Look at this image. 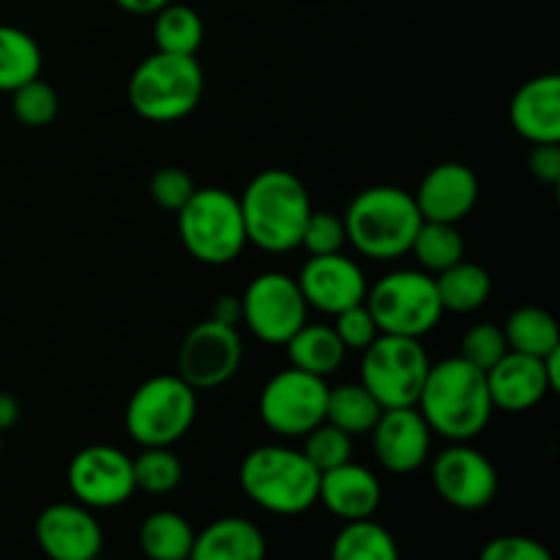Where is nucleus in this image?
<instances>
[{"label": "nucleus", "mask_w": 560, "mask_h": 560, "mask_svg": "<svg viewBox=\"0 0 560 560\" xmlns=\"http://www.w3.org/2000/svg\"><path fill=\"white\" fill-rule=\"evenodd\" d=\"M295 282H299L306 306L326 312V315H339L350 306L364 304L366 288H370L359 262L345 257L342 252L310 257Z\"/></svg>", "instance_id": "15"}, {"label": "nucleus", "mask_w": 560, "mask_h": 560, "mask_svg": "<svg viewBox=\"0 0 560 560\" xmlns=\"http://www.w3.org/2000/svg\"><path fill=\"white\" fill-rule=\"evenodd\" d=\"M506 345L514 353L536 355V359H545L552 350L560 348V331L556 317L550 315L541 306H520L509 315L506 326Z\"/></svg>", "instance_id": "26"}, {"label": "nucleus", "mask_w": 560, "mask_h": 560, "mask_svg": "<svg viewBox=\"0 0 560 560\" xmlns=\"http://www.w3.org/2000/svg\"><path fill=\"white\" fill-rule=\"evenodd\" d=\"M424 222L457 224L479 202V178L463 162H443L421 178L413 195Z\"/></svg>", "instance_id": "18"}, {"label": "nucleus", "mask_w": 560, "mask_h": 560, "mask_svg": "<svg viewBox=\"0 0 560 560\" xmlns=\"http://www.w3.org/2000/svg\"><path fill=\"white\" fill-rule=\"evenodd\" d=\"M197 419V392L178 375H153L129 397L124 424L142 448L173 446Z\"/></svg>", "instance_id": "7"}, {"label": "nucleus", "mask_w": 560, "mask_h": 560, "mask_svg": "<svg viewBox=\"0 0 560 560\" xmlns=\"http://www.w3.org/2000/svg\"><path fill=\"white\" fill-rule=\"evenodd\" d=\"M328 560H399V547L392 530L370 517L345 523L334 539Z\"/></svg>", "instance_id": "30"}, {"label": "nucleus", "mask_w": 560, "mask_h": 560, "mask_svg": "<svg viewBox=\"0 0 560 560\" xmlns=\"http://www.w3.org/2000/svg\"><path fill=\"white\" fill-rule=\"evenodd\" d=\"M438 295H441L443 312H457V315H468V312L481 310L492 293V279L485 266L479 262L459 260L452 268L441 271L435 277Z\"/></svg>", "instance_id": "24"}, {"label": "nucleus", "mask_w": 560, "mask_h": 560, "mask_svg": "<svg viewBox=\"0 0 560 560\" xmlns=\"http://www.w3.org/2000/svg\"><path fill=\"white\" fill-rule=\"evenodd\" d=\"M430 372L421 339L381 334L361 359V386L381 402L383 410L416 408L421 386Z\"/></svg>", "instance_id": "9"}, {"label": "nucleus", "mask_w": 560, "mask_h": 560, "mask_svg": "<svg viewBox=\"0 0 560 560\" xmlns=\"http://www.w3.org/2000/svg\"><path fill=\"white\" fill-rule=\"evenodd\" d=\"M42 47L27 31L0 25V91L14 93L25 82L42 77Z\"/></svg>", "instance_id": "25"}, {"label": "nucleus", "mask_w": 560, "mask_h": 560, "mask_svg": "<svg viewBox=\"0 0 560 560\" xmlns=\"http://www.w3.org/2000/svg\"><path fill=\"white\" fill-rule=\"evenodd\" d=\"M238 202L249 244L271 255L299 249L312 213L310 191L299 175L279 167L262 170L246 184Z\"/></svg>", "instance_id": "2"}, {"label": "nucleus", "mask_w": 560, "mask_h": 560, "mask_svg": "<svg viewBox=\"0 0 560 560\" xmlns=\"http://www.w3.org/2000/svg\"><path fill=\"white\" fill-rule=\"evenodd\" d=\"M317 501L345 523H359V520L375 517L381 509L383 490L377 476L364 465H355L353 459L345 465L320 474V492Z\"/></svg>", "instance_id": "20"}, {"label": "nucleus", "mask_w": 560, "mask_h": 560, "mask_svg": "<svg viewBox=\"0 0 560 560\" xmlns=\"http://www.w3.org/2000/svg\"><path fill=\"white\" fill-rule=\"evenodd\" d=\"M206 74L197 55L153 52L129 77V104L151 124H175L200 104Z\"/></svg>", "instance_id": "5"}, {"label": "nucleus", "mask_w": 560, "mask_h": 560, "mask_svg": "<svg viewBox=\"0 0 560 560\" xmlns=\"http://www.w3.org/2000/svg\"><path fill=\"white\" fill-rule=\"evenodd\" d=\"M410 255L419 260L421 271L441 273L452 268L454 262L465 260V241L457 224L448 222H421Z\"/></svg>", "instance_id": "31"}, {"label": "nucleus", "mask_w": 560, "mask_h": 560, "mask_svg": "<svg viewBox=\"0 0 560 560\" xmlns=\"http://www.w3.org/2000/svg\"><path fill=\"white\" fill-rule=\"evenodd\" d=\"M326 377L288 366L268 377L257 399V410L262 424L279 438H304L326 421Z\"/></svg>", "instance_id": "10"}, {"label": "nucleus", "mask_w": 560, "mask_h": 560, "mask_svg": "<svg viewBox=\"0 0 560 560\" xmlns=\"http://www.w3.org/2000/svg\"><path fill=\"white\" fill-rule=\"evenodd\" d=\"M545 370L552 392H560V348L552 350L550 355H545Z\"/></svg>", "instance_id": "44"}, {"label": "nucleus", "mask_w": 560, "mask_h": 560, "mask_svg": "<svg viewBox=\"0 0 560 560\" xmlns=\"http://www.w3.org/2000/svg\"><path fill=\"white\" fill-rule=\"evenodd\" d=\"M0 457H3V432H0Z\"/></svg>", "instance_id": "45"}, {"label": "nucleus", "mask_w": 560, "mask_h": 560, "mask_svg": "<svg viewBox=\"0 0 560 560\" xmlns=\"http://www.w3.org/2000/svg\"><path fill=\"white\" fill-rule=\"evenodd\" d=\"M244 361V342L238 328L222 326L217 320H202L184 337L178 348V372L195 392L219 388L241 370Z\"/></svg>", "instance_id": "12"}, {"label": "nucleus", "mask_w": 560, "mask_h": 560, "mask_svg": "<svg viewBox=\"0 0 560 560\" xmlns=\"http://www.w3.org/2000/svg\"><path fill=\"white\" fill-rule=\"evenodd\" d=\"M211 320L222 323V326H238L241 320H244V306H241V295H233V293H224L219 295L217 304H213L211 310Z\"/></svg>", "instance_id": "41"}, {"label": "nucleus", "mask_w": 560, "mask_h": 560, "mask_svg": "<svg viewBox=\"0 0 560 560\" xmlns=\"http://www.w3.org/2000/svg\"><path fill=\"white\" fill-rule=\"evenodd\" d=\"M11 109H14V118L22 126L42 129V126H49L58 118V91L49 82H44L42 77H36V80L25 82V85L11 93Z\"/></svg>", "instance_id": "33"}, {"label": "nucleus", "mask_w": 560, "mask_h": 560, "mask_svg": "<svg viewBox=\"0 0 560 560\" xmlns=\"http://www.w3.org/2000/svg\"><path fill=\"white\" fill-rule=\"evenodd\" d=\"M301 452H304V457L310 459L320 474H326V470L353 459V438H350L348 432L339 430V427L323 421L315 430L306 432L304 448H301Z\"/></svg>", "instance_id": "34"}, {"label": "nucleus", "mask_w": 560, "mask_h": 560, "mask_svg": "<svg viewBox=\"0 0 560 560\" xmlns=\"http://www.w3.org/2000/svg\"><path fill=\"white\" fill-rule=\"evenodd\" d=\"M66 481L74 501L88 509H115L129 501L137 490L131 457L104 443L80 448L71 457Z\"/></svg>", "instance_id": "13"}, {"label": "nucleus", "mask_w": 560, "mask_h": 560, "mask_svg": "<svg viewBox=\"0 0 560 560\" xmlns=\"http://www.w3.org/2000/svg\"><path fill=\"white\" fill-rule=\"evenodd\" d=\"M506 353V334L492 323H479V326L468 328L463 337V348H459V359L481 372H490Z\"/></svg>", "instance_id": "35"}, {"label": "nucleus", "mask_w": 560, "mask_h": 560, "mask_svg": "<svg viewBox=\"0 0 560 560\" xmlns=\"http://www.w3.org/2000/svg\"><path fill=\"white\" fill-rule=\"evenodd\" d=\"M334 317H337V320H334V331H337V337L342 339L345 350H359V353H364V350L381 337V331H377L366 304L350 306V310L339 312V315Z\"/></svg>", "instance_id": "38"}, {"label": "nucleus", "mask_w": 560, "mask_h": 560, "mask_svg": "<svg viewBox=\"0 0 560 560\" xmlns=\"http://www.w3.org/2000/svg\"><path fill=\"white\" fill-rule=\"evenodd\" d=\"M381 413V402L361 383H342L337 388H328L326 421L348 432L350 438L372 432Z\"/></svg>", "instance_id": "27"}, {"label": "nucleus", "mask_w": 560, "mask_h": 560, "mask_svg": "<svg viewBox=\"0 0 560 560\" xmlns=\"http://www.w3.org/2000/svg\"><path fill=\"white\" fill-rule=\"evenodd\" d=\"M16 419H20V402L11 394L0 392V432L11 430L16 424Z\"/></svg>", "instance_id": "43"}, {"label": "nucleus", "mask_w": 560, "mask_h": 560, "mask_svg": "<svg viewBox=\"0 0 560 560\" xmlns=\"http://www.w3.org/2000/svg\"><path fill=\"white\" fill-rule=\"evenodd\" d=\"M36 541L49 560H93L102 556L104 534L82 503H52L38 514Z\"/></svg>", "instance_id": "16"}, {"label": "nucleus", "mask_w": 560, "mask_h": 560, "mask_svg": "<svg viewBox=\"0 0 560 560\" xmlns=\"http://www.w3.org/2000/svg\"><path fill=\"white\" fill-rule=\"evenodd\" d=\"M189 560H266V539L246 517L213 520L195 534Z\"/></svg>", "instance_id": "22"}, {"label": "nucleus", "mask_w": 560, "mask_h": 560, "mask_svg": "<svg viewBox=\"0 0 560 560\" xmlns=\"http://www.w3.org/2000/svg\"><path fill=\"white\" fill-rule=\"evenodd\" d=\"M195 528L178 512H153L140 525V550L151 560H189Z\"/></svg>", "instance_id": "28"}, {"label": "nucleus", "mask_w": 560, "mask_h": 560, "mask_svg": "<svg viewBox=\"0 0 560 560\" xmlns=\"http://www.w3.org/2000/svg\"><path fill=\"white\" fill-rule=\"evenodd\" d=\"M528 170L541 184L560 180V142H539L528 153Z\"/></svg>", "instance_id": "40"}, {"label": "nucleus", "mask_w": 560, "mask_h": 560, "mask_svg": "<svg viewBox=\"0 0 560 560\" xmlns=\"http://www.w3.org/2000/svg\"><path fill=\"white\" fill-rule=\"evenodd\" d=\"M509 120L530 145L560 142V77L539 74L523 82L509 104Z\"/></svg>", "instance_id": "21"}, {"label": "nucleus", "mask_w": 560, "mask_h": 560, "mask_svg": "<svg viewBox=\"0 0 560 560\" xmlns=\"http://www.w3.org/2000/svg\"><path fill=\"white\" fill-rule=\"evenodd\" d=\"M288 348L290 366L312 372L317 377H326L337 372L345 361V345L337 337L334 326H317V323H304L293 337L284 342Z\"/></svg>", "instance_id": "23"}, {"label": "nucleus", "mask_w": 560, "mask_h": 560, "mask_svg": "<svg viewBox=\"0 0 560 560\" xmlns=\"http://www.w3.org/2000/svg\"><path fill=\"white\" fill-rule=\"evenodd\" d=\"M93 560H104V558H102V556H98V558H93Z\"/></svg>", "instance_id": "46"}, {"label": "nucleus", "mask_w": 560, "mask_h": 560, "mask_svg": "<svg viewBox=\"0 0 560 560\" xmlns=\"http://www.w3.org/2000/svg\"><path fill=\"white\" fill-rule=\"evenodd\" d=\"M151 197L153 202H156L159 208H164V211H173L178 213L180 208L186 206V200H189L191 195H195V180H191V175L186 173V170L180 167H162L153 173L151 178Z\"/></svg>", "instance_id": "37"}, {"label": "nucleus", "mask_w": 560, "mask_h": 560, "mask_svg": "<svg viewBox=\"0 0 560 560\" xmlns=\"http://www.w3.org/2000/svg\"><path fill=\"white\" fill-rule=\"evenodd\" d=\"M202 36H206V25L191 5L173 0L153 14V44L159 52L197 55Z\"/></svg>", "instance_id": "29"}, {"label": "nucleus", "mask_w": 560, "mask_h": 560, "mask_svg": "<svg viewBox=\"0 0 560 560\" xmlns=\"http://www.w3.org/2000/svg\"><path fill=\"white\" fill-rule=\"evenodd\" d=\"M370 435L377 463L388 474H416L430 459L432 430L419 408L383 410Z\"/></svg>", "instance_id": "17"}, {"label": "nucleus", "mask_w": 560, "mask_h": 560, "mask_svg": "<svg viewBox=\"0 0 560 560\" xmlns=\"http://www.w3.org/2000/svg\"><path fill=\"white\" fill-rule=\"evenodd\" d=\"M416 408L432 432L452 443H468L481 435L495 410L487 375L459 355L430 364Z\"/></svg>", "instance_id": "1"}, {"label": "nucleus", "mask_w": 560, "mask_h": 560, "mask_svg": "<svg viewBox=\"0 0 560 560\" xmlns=\"http://www.w3.org/2000/svg\"><path fill=\"white\" fill-rule=\"evenodd\" d=\"M342 222L355 252L370 260H399L410 252L424 219L405 189L370 186L350 200Z\"/></svg>", "instance_id": "3"}, {"label": "nucleus", "mask_w": 560, "mask_h": 560, "mask_svg": "<svg viewBox=\"0 0 560 560\" xmlns=\"http://www.w3.org/2000/svg\"><path fill=\"white\" fill-rule=\"evenodd\" d=\"M118 9L129 11V14H137V16H153L159 9H164L167 3H173V0H113Z\"/></svg>", "instance_id": "42"}, {"label": "nucleus", "mask_w": 560, "mask_h": 560, "mask_svg": "<svg viewBox=\"0 0 560 560\" xmlns=\"http://www.w3.org/2000/svg\"><path fill=\"white\" fill-rule=\"evenodd\" d=\"M485 375L487 388H490L492 408L503 410V413H525V410H534L552 392L550 381H547L545 359L514 353V350H509Z\"/></svg>", "instance_id": "19"}, {"label": "nucleus", "mask_w": 560, "mask_h": 560, "mask_svg": "<svg viewBox=\"0 0 560 560\" xmlns=\"http://www.w3.org/2000/svg\"><path fill=\"white\" fill-rule=\"evenodd\" d=\"M377 331L421 339L441 323L443 304L435 279L421 268H399L366 288L364 299Z\"/></svg>", "instance_id": "8"}, {"label": "nucleus", "mask_w": 560, "mask_h": 560, "mask_svg": "<svg viewBox=\"0 0 560 560\" xmlns=\"http://www.w3.org/2000/svg\"><path fill=\"white\" fill-rule=\"evenodd\" d=\"M479 560H552L550 550L530 536H498L487 541Z\"/></svg>", "instance_id": "39"}, {"label": "nucleus", "mask_w": 560, "mask_h": 560, "mask_svg": "<svg viewBox=\"0 0 560 560\" xmlns=\"http://www.w3.org/2000/svg\"><path fill=\"white\" fill-rule=\"evenodd\" d=\"M246 328L266 345H284L306 323L304 295L288 273L266 271L249 282L241 295Z\"/></svg>", "instance_id": "11"}, {"label": "nucleus", "mask_w": 560, "mask_h": 560, "mask_svg": "<svg viewBox=\"0 0 560 560\" xmlns=\"http://www.w3.org/2000/svg\"><path fill=\"white\" fill-rule=\"evenodd\" d=\"M345 244H348V235H345L342 217L312 208L310 219L304 224V235H301V249L310 252V257L337 255V252H342Z\"/></svg>", "instance_id": "36"}, {"label": "nucleus", "mask_w": 560, "mask_h": 560, "mask_svg": "<svg viewBox=\"0 0 560 560\" xmlns=\"http://www.w3.org/2000/svg\"><path fill=\"white\" fill-rule=\"evenodd\" d=\"M131 468H135L137 490L151 495H167L184 479V465L170 446L142 448L140 457L131 459Z\"/></svg>", "instance_id": "32"}, {"label": "nucleus", "mask_w": 560, "mask_h": 560, "mask_svg": "<svg viewBox=\"0 0 560 560\" xmlns=\"http://www.w3.org/2000/svg\"><path fill=\"white\" fill-rule=\"evenodd\" d=\"M432 485L448 506L459 512H481L498 495V470L487 454L468 443H452L432 463Z\"/></svg>", "instance_id": "14"}, {"label": "nucleus", "mask_w": 560, "mask_h": 560, "mask_svg": "<svg viewBox=\"0 0 560 560\" xmlns=\"http://www.w3.org/2000/svg\"><path fill=\"white\" fill-rule=\"evenodd\" d=\"M238 481L255 506L282 517L310 512L320 492V470L290 446H257L241 459Z\"/></svg>", "instance_id": "4"}, {"label": "nucleus", "mask_w": 560, "mask_h": 560, "mask_svg": "<svg viewBox=\"0 0 560 560\" xmlns=\"http://www.w3.org/2000/svg\"><path fill=\"white\" fill-rule=\"evenodd\" d=\"M178 235L184 249L206 266H228L249 244L238 197L219 186L195 189L178 211Z\"/></svg>", "instance_id": "6"}]
</instances>
